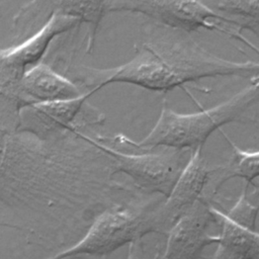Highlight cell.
Here are the masks:
<instances>
[{
	"instance_id": "obj_10",
	"label": "cell",
	"mask_w": 259,
	"mask_h": 259,
	"mask_svg": "<svg viewBox=\"0 0 259 259\" xmlns=\"http://www.w3.org/2000/svg\"><path fill=\"white\" fill-rule=\"evenodd\" d=\"M80 24L82 22L75 17L56 14L21 44L2 49L0 53V89L18 82L27 70L40 63L56 37Z\"/></svg>"
},
{
	"instance_id": "obj_7",
	"label": "cell",
	"mask_w": 259,
	"mask_h": 259,
	"mask_svg": "<svg viewBox=\"0 0 259 259\" xmlns=\"http://www.w3.org/2000/svg\"><path fill=\"white\" fill-rule=\"evenodd\" d=\"M97 141L113 158L116 173L127 175L140 189L149 193H160L166 198L186 165H183L182 150L164 148L156 153L152 152L153 150H118L98 139Z\"/></svg>"
},
{
	"instance_id": "obj_3",
	"label": "cell",
	"mask_w": 259,
	"mask_h": 259,
	"mask_svg": "<svg viewBox=\"0 0 259 259\" xmlns=\"http://www.w3.org/2000/svg\"><path fill=\"white\" fill-rule=\"evenodd\" d=\"M104 11L139 13L155 23L186 32L202 28L218 31L254 49L233 21L211 10L201 0H105Z\"/></svg>"
},
{
	"instance_id": "obj_5",
	"label": "cell",
	"mask_w": 259,
	"mask_h": 259,
	"mask_svg": "<svg viewBox=\"0 0 259 259\" xmlns=\"http://www.w3.org/2000/svg\"><path fill=\"white\" fill-rule=\"evenodd\" d=\"M82 94L80 87L70 78L50 65L39 63L12 86L0 89L1 134L17 131L20 111L27 106L76 98Z\"/></svg>"
},
{
	"instance_id": "obj_15",
	"label": "cell",
	"mask_w": 259,
	"mask_h": 259,
	"mask_svg": "<svg viewBox=\"0 0 259 259\" xmlns=\"http://www.w3.org/2000/svg\"><path fill=\"white\" fill-rule=\"evenodd\" d=\"M259 212V205H252L246 198V193L244 192L235 206L226 213L230 219H232L237 224L254 230L255 221L257 213Z\"/></svg>"
},
{
	"instance_id": "obj_17",
	"label": "cell",
	"mask_w": 259,
	"mask_h": 259,
	"mask_svg": "<svg viewBox=\"0 0 259 259\" xmlns=\"http://www.w3.org/2000/svg\"><path fill=\"white\" fill-rule=\"evenodd\" d=\"M258 194H259V189H258Z\"/></svg>"
},
{
	"instance_id": "obj_14",
	"label": "cell",
	"mask_w": 259,
	"mask_h": 259,
	"mask_svg": "<svg viewBox=\"0 0 259 259\" xmlns=\"http://www.w3.org/2000/svg\"><path fill=\"white\" fill-rule=\"evenodd\" d=\"M233 148L235 150V157L231 165L226 167L228 179L241 177L246 179L247 183H250L253 179L259 177V152H244L235 145H233Z\"/></svg>"
},
{
	"instance_id": "obj_12",
	"label": "cell",
	"mask_w": 259,
	"mask_h": 259,
	"mask_svg": "<svg viewBox=\"0 0 259 259\" xmlns=\"http://www.w3.org/2000/svg\"><path fill=\"white\" fill-rule=\"evenodd\" d=\"M222 231L212 259H259V234L243 227L226 213L211 207Z\"/></svg>"
},
{
	"instance_id": "obj_11",
	"label": "cell",
	"mask_w": 259,
	"mask_h": 259,
	"mask_svg": "<svg viewBox=\"0 0 259 259\" xmlns=\"http://www.w3.org/2000/svg\"><path fill=\"white\" fill-rule=\"evenodd\" d=\"M215 219L211 207L200 198L168 231L165 251L158 259H198L202 250L219 243L220 236H210L207 229Z\"/></svg>"
},
{
	"instance_id": "obj_9",
	"label": "cell",
	"mask_w": 259,
	"mask_h": 259,
	"mask_svg": "<svg viewBox=\"0 0 259 259\" xmlns=\"http://www.w3.org/2000/svg\"><path fill=\"white\" fill-rule=\"evenodd\" d=\"M201 150L191 153L171 193L164 204L157 208L156 219L160 233L169 231L200 198L207 200L205 194L214 193L226 181L225 169H209L203 160Z\"/></svg>"
},
{
	"instance_id": "obj_16",
	"label": "cell",
	"mask_w": 259,
	"mask_h": 259,
	"mask_svg": "<svg viewBox=\"0 0 259 259\" xmlns=\"http://www.w3.org/2000/svg\"><path fill=\"white\" fill-rule=\"evenodd\" d=\"M127 259H148L144 250L142 239H138L128 244ZM156 259H158V257Z\"/></svg>"
},
{
	"instance_id": "obj_1",
	"label": "cell",
	"mask_w": 259,
	"mask_h": 259,
	"mask_svg": "<svg viewBox=\"0 0 259 259\" xmlns=\"http://www.w3.org/2000/svg\"><path fill=\"white\" fill-rule=\"evenodd\" d=\"M152 24L146 27L128 62L111 68L76 66L68 70L70 79L87 92H97L112 83L167 92L204 78H259V63L220 58L193 40L189 32Z\"/></svg>"
},
{
	"instance_id": "obj_13",
	"label": "cell",
	"mask_w": 259,
	"mask_h": 259,
	"mask_svg": "<svg viewBox=\"0 0 259 259\" xmlns=\"http://www.w3.org/2000/svg\"><path fill=\"white\" fill-rule=\"evenodd\" d=\"M218 14L259 38V0H201Z\"/></svg>"
},
{
	"instance_id": "obj_4",
	"label": "cell",
	"mask_w": 259,
	"mask_h": 259,
	"mask_svg": "<svg viewBox=\"0 0 259 259\" xmlns=\"http://www.w3.org/2000/svg\"><path fill=\"white\" fill-rule=\"evenodd\" d=\"M156 210H132L121 206L107 209L94 220L76 245L49 259L106 256L147 234L160 233Z\"/></svg>"
},
{
	"instance_id": "obj_6",
	"label": "cell",
	"mask_w": 259,
	"mask_h": 259,
	"mask_svg": "<svg viewBox=\"0 0 259 259\" xmlns=\"http://www.w3.org/2000/svg\"><path fill=\"white\" fill-rule=\"evenodd\" d=\"M93 93L88 91L76 98L25 107L20 111L16 132L30 133L39 138H55L84 133L87 127L103 124L105 116L94 106L86 104Z\"/></svg>"
},
{
	"instance_id": "obj_8",
	"label": "cell",
	"mask_w": 259,
	"mask_h": 259,
	"mask_svg": "<svg viewBox=\"0 0 259 259\" xmlns=\"http://www.w3.org/2000/svg\"><path fill=\"white\" fill-rule=\"evenodd\" d=\"M105 0H29L12 18L11 32L14 40L27 38L54 15H66L87 24L86 54L93 51L99 22L105 13Z\"/></svg>"
},
{
	"instance_id": "obj_2",
	"label": "cell",
	"mask_w": 259,
	"mask_h": 259,
	"mask_svg": "<svg viewBox=\"0 0 259 259\" xmlns=\"http://www.w3.org/2000/svg\"><path fill=\"white\" fill-rule=\"evenodd\" d=\"M259 101V78L223 103L195 113H178L166 102L152 131L140 142H134L123 135L113 137L116 147L124 150L151 151L155 148L190 150L202 146L208 137L221 126L238 120L249 108Z\"/></svg>"
}]
</instances>
